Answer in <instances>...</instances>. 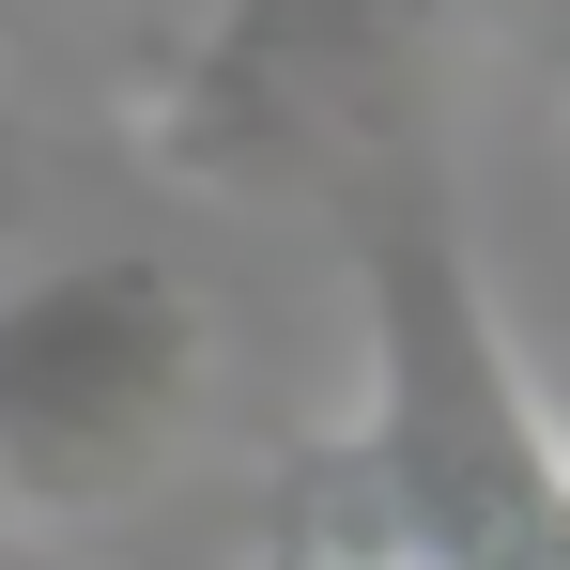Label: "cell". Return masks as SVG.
Returning <instances> with one entry per match:
<instances>
[]
</instances>
